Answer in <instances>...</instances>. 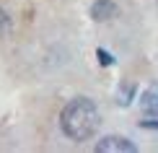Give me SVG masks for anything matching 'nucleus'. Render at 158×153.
I'll return each mask as SVG.
<instances>
[{
  "label": "nucleus",
  "instance_id": "nucleus-6",
  "mask_svg": "<svg viewBox=\"0 0 158 153\" xmlns=\"http://www.w3.org/2000/svg\"><path fill=\"white\" fill-rule=\"evenodd\" d=\"M98 62H101V65H111V62H114V60H111V55H109V52L98 49Z\"/></svg>",
  "mask_w": 158,
  "mask_h": 153
},
{
  "label": "nucleus",
  "instance_id": "nucleus-4",
  "mask_svg": "<svg viewBox=\"0 0 158 153\" xmlns=\"http://www.w3.org/2000/svg\"><path fill=\"white\" fill-rule=\"evenodd\" d=\"M143 106H145L150 114H158V96L156 94H145L143 96Z\"/></svg>",
  "mask_w": 158,
  "mask_h": 153
},
{
  "label": "nucleus",
  "instance_id": "nucleus-7",
  "mask_svg": "<svg viewBox=\"0 0 158 153\" xmlns=\"http://www.w3.org/2000/svg\"><path fill=\"white\" fill-rule=\"evenodd\" d=\"M143 127H156V130H158V119H145V122H143Z\"/></svg>",
  "mask_w": 158,
  "mask_h": 153
},
{
  "label": "nucleus",
  "instance_id": "nucleus-2",
  "mask_svg": "<svg viewBox=\"0 0 158 153\" xmlns=\"http://www.w3.org/2000/svg\"><path fill=\"white\" fill-rule=\"evenodd\" d=\"M96 151L98 153H135L137 145L130 143L127 138H122V135H106L104 140L96 143Z\"/></svg>",
  "mask_w": 158,
  "mask_h": 153
},
{
  "label": "nucleus",
  "instance_id": "nucleus-1",
  "mask_svg": "<svg viewBox=\"0 0 158 153\" xmlns=\"http://www.w3.org/2000/svg\"><path fill=\"white\" fill-rule=\"evenodd\" d=\"M98 122H101L98 106L91 101V99H85V96L70 99V101L62 106L60 127L73 143L91 140V138L96 135V130H98Z\"/></svg>",
  "mask_w": 158,
  "mask_h": 153
},
{
  "label": "nucleus",
  "instance_id": "nucleus-3",
  "mask_svg": "<svg viewBox=\"0 0 158 153\" xmlns=\"http://www.w3.org/2000/svg\"><path fill=\"white\" fill-rule=\"evenodd\" d=\"M117 13H119V8H117V3H111V0H96V3L91 5L94 21H111Z\"/></svg>",
  "mask_w": 158,
  "mask_h": 153
},
{
  "label": "nucleus",
  "instance_id": "nucleus-5",
  "mask_svg": "<svg viewBox=\"0 0 158 153\" xmlns=\"http://www.w3.org/2000/svg\"><path fill=\"white\" fill-rule=\"evenodd\" d=\"M8 34H10V18H8V13L0 8V39L8 36Z\"/></svg>",
  "mask_w": 158,
  "mask_h": 153
}]
</instances>
